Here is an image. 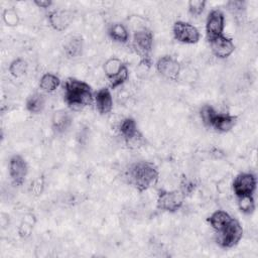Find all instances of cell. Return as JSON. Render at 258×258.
<instances>
[{"instance_id":"cell-1","label":"cell","mask_w":258,"mask_h":258,"mask_svg":"<svg viewBox=\"0 0 258 258\" xmlns=\"http://www.w3.org/2000/svg\"><path fill=\"white\" fill-rule=\"evenodd\" d=\"M157 166L150 161L140 160L132 163L127 170V178L131 185L143 192L154 185L158 180Z\"/></svg>"},{"instance_id":"cell-2","label":"cell","mask_w":258,"mask_h":258,"mask_svg":"<svg viewBox=\"0 0 258 258\" xmlns=\"http://www.w3.org/2000/svg\"><path fill=\"white\" fill-rule=\"evenodd\" d=\"M63 98L66 103L74 109L91 105L94 100L91 86L75 78H69L64 81Z\"/></svg>"},{"instance_id":"cell-3","label":"cell","mask_w":258,"mask_h":258,"mask_svg":"<svg viewBox=\"0 0 258 258\" xmlns=\"http://www.w3.org/2000/svg\"><path fill=\"white\" fill-rule=\"evenodd\" d=\"M200 116L207 127L222 133L230 131L237 122V116L218 112L211 105L203 106L200 110Z\"/></svg>"},{"instance_id":"cell-4","label":"cell","mask_w":258,"mask_h":258,"mask_svg":"<svg viewBox=\"0 0 258 258\" xmlns=\"http://www.w3.org/2000/svg\"><path fill=\"white\" fill-rule=\"evenodd\" d=\"M132 46L136 54L140 58L143 66L150 67L152 64V49H153V34L147 27L137 29L133 34Z\"/></svg>"},{"instance_id":"cell-5","label":"cell","mask_w":258,"mask_h":258,"mask_svg":"<svg viewBox=\"0 0 258 258\" xmlns=\"http://www.w3.org/2000/svg\"><path fill=\"white\" fill-rule=\"evenodd\" d=\"M242 237H243V228L241 224L234 218L221 231L216 232L217 243L222 248H225V249L233 248L234 246H236L240 242Z\"/></svg>"},{"instance_id":"cell-6","label":"cell","mask_w":258,"mask_h":258,"mask_svg":"<svg viewBox=\"0 0 258 258\" xmlns=\"http://www.w3.org/2000/svg\"><path fill=\"white\" fill-rule=\"evenodd\" d=\"M184 196L179 190H159L157 195L156 207L160 211L174 213L183 204Z\"/></svg>"},{"instance_id":"cell-7","label":"cell","mask_w":258,"mask_h":258,"mask_svg":"<svg viewBox=\"0 0 258 258\" xmlns=\"http://www.w3.org/2000/svg\"><path fill=\"white\" fill-rule=\"evenodd\" d=\"M174 38L181 43L195 44L199 42L201 34L199 29L192 24L185 21H175L172 27Z\"/></svg>"},{"instance_id":"cell-8","label":"cell","mask_w":258,"mask_h":258,"mask_svg":"<svg viewBox=\"0 0 258 258\" xmlns=\"http://www.w3.org/2000/svg\"><path fill=\"white\" fill-rule=\"evenodd\" d=\"M225 28V15L220 9H213L206 20V34L208 41L223 35Z\"/></svg>"},{"instance_id":"cell-9","label":"cell","mask_w":258,"mask_h":258,"mask_svg":"<svg viewBox=\"0 0 258 258\" xmlns=\"http://www.w3.org/2000/svg\"><path fill=\"white\" fill-rule=\"evenodd\" d=\"M256 177L251 172H241L239 173L233 183L232 188L237 198L244 196H252L256 189Z\"/></svg>"},{"instance_id":"cell-10","label":"cell","mask_w":258,"mask_h":258,"mask_svg":"<svg viewBox=\"0 0 258 258\" xmlns=\"http://www.w3.org/2000/svg\"><path fill=\"white\" fill-rule=\"evenodd\" d=\"M119 132L126 144L130 147H136L142 141V135L138 130L137 123L131 117L124 118L120 122Z\"/></svg>"},{"instance_id":"cell-11","label":"cell","mask_w":258,"mask_h":258,"mask_svg":"<svg viewBox=\"0 0 258 258\" xmlns=\"http://www.w3.org/2000/svg\"><path fill=\"white\" fill-rule=\"evenodd\" d=\"M9 176L15 185H21L28 173V165L26 160L19 154L10 157L8 164Z\"/></svg>"},{"instance_id":"cell-12","label":"cell","mask_w":258,"mask_h":258,"mask_svg":"<svg viewBox=\"0 0 258 258\" xmlns=\"http://www.w3.org/2000/svg\"><path fill=\"white\" fill-rule=\"evenodd\" d=\"M156 70L159 75H161L165 79L176 81L180 74L181 67L176 58L166 54L158 58V60L156 61Z\"/></svg>"},{"instance_id":"cell-13","label":"cell","mask_w":258,"mask_h":258,"mask_svg":"<svg viewBox=\"0 0 258 258\" xmlns=\"http://www.w3.org/2000/svg\"><path fill=\"white\" fill-rule=\"evenodd\" d=\"M212 52L218 58H226L230 56L235 50V44L232 38L224 34L210 41Z\"/></svg>"},{"instance_id":"cell-14","label":"cell","mask_w":258,"mask_h":258,"mask_svg":"<svg viewBox=\"0 0 258 258\" xmlns=\"http://www.w3.org/2000/svg\"><path fill=\"white\" fill-rule=\"evenodd\" d=\"M50 26L57 31L67 29L74 19V14L70 10H53L47 16Z\"/></svg>"},{"instance_id":"cell-15","label":"cell","mask_w":258,"mask_h":258,"mask_svg":"<svg viewBox=\"0 0 258 258\" xmlns=\"http://www.w3.org/2000/svg\"><path fill=\"white\" fill-rule=\"evenodd\" d=\"M94 101L98 112L102 115L110 113L113 109V98L108 88H101L95 93Z\"/></svg>"},{"instance_id":"cell-16","label":"cell","mask_w":258,"mask_h":258,"mask_svg":"<svg viewBox=\"0 0 258 258\" xmlns=\"http://www.w3.org/2000/svg\"><path fill=\"white\" fill-rule=\"evenodd\" d=\"M73 118L70 113L64 110L55 111L51 117V128L55 133L66 132L72 125Z\"/></svg>"},{"instance_id":"cell-17","label":"cell","mask_w":258,"mask_h":258,"mask_svg":"<svg viewBox=\"0 0 258 258\" xmlns=\"http://www.w3.org/2000/svg\"><path fill=\"white\" fill-rule=\"evenodd\" d=\"M232 219L233 218L226 211L218 210L208 218V223L215 230V232H219L224 227H226Z\"/></svg>"},{"instance_id":"cell-18","label":"cell","mask_w":258,"mask_h":258,"mask_svg":"<svg viewBox=\"0 0 258 258\" xmlns=\"http://www.w3.org/2000/svg\"><path fill=\"white\" fill-rule=\"evenodd\" d=\"M45 106V98L41 93L31 94L25 102V108L32 114L40 113Z\"/></svg>"},{"instance_id":"cell-19","label":"cell","mask_w":258,"mask_h":258,"mask_svg":"<svg viewBox=\"0 0 258 258\" xmlns=\"http://www.w3.org/2000/svg\"><path fill=\"white\" fill-rule=\"evenodd\" d=\"M110 38L119 43H126L129 40V32L124 24L114 23L108 29Z\"/></svg>"},{"instance_id":"cell-20","label":"cell","mask_w":258,"mask_h":258,"mask_svg":"<svg viewBox=\"0 0 258 258\" xmlns=\"http://www.w3.org/2000/svg\"><path fill=\"white\" fill-rule=\"evenodd\" d=\"M60 85V79L51 73H46L42 75L39 80V88L45 93L54 92Z\"/></svg>"},{"instance_id":"cell-21","label":"cell","mask_w":258,"mask_h":258,"mask_svg":"<svg viewBox=\"0 0 258 258\" xmlns=\"http://www.w3.org/2000/svg\"><path fill=\"white\" fill-rule=\"evenodd\" d=\"M83 50V40L79 36H73L63 44V51L68 57L79 56Z\"/></svg>"},{"instance_id":"cell-22","label":"cell","mask_w":258,"mask_h":258,"mask_svg":"<svg viewBox=\"0 0 258 258\" xmlns=\"http://www.w3.org/2000/svg\"><path fill=\"white\" fill-rule=\"evenodd\" d=\"M124 63L118 57H111L107 59L103 66L104 73L108 79L113 78L122 69Z\"/></svg>"},{"instance_id":"cell-23","label":"cell","mask_w":258,"mask_h":258,"mask_svg":"<svg viewBox=\"0 0 258 258\" xmlns=\"http://www.w3.org/2000/svg\"><path fill=\"white\" fill-rule=\"evenodd\" d=\"M27 62L23 58H15L12 60L9 64L8 71L11 76L14 78H20L23 77L27 72Z\"/></svg>"},{"instance_id":"cell-24","label":"cell","mask_w":258,"mask_h":258,"mask_svg":"<svg viewBox=\"0 0 258 258\" xmlns=\"http://www.w3.org/2000/svg\"><path fill=\"white\" fill-rule=\"evenodd\" d=\"M237 199H238V208L242 213L246 215H250L255 211V200L253 198V195L244 196Z\"/></svg>"},{"instance_id":"cell-25","label":"cell","mask_w":258,"mask_h":258,"mask_svg":"<svg viewBox=\"0 0 258 258\" xmlns=\"http://www.w3.org/2000/svg\"><path fill=\"white\" fill-rule=\"evenodd\" d=\"M128 77H129V71H128L127 66L124 64L122 67V69L118 72V74H116L113 78L109 79V81H110V88L112 90H114V89L120 87L121 85H123L127 81Z\"/></svg>"},{"instance_id":"cell-26","label":"cell","mask_w":258,"mask_h":258,"mask_svg":"<svg viewBox=\"0 0 258 258\" xmlns=\"http://www.w3.org/2000/svg\"><path fill=\"white\" fill-rule=\"evenodd\" d=\"M2 16H3V21L5 22V24L7 26L14 27V26L18 25V23H19V16H18L16 10L13 8L5 9Z\"/></svg>"},{"instance_id":"cell-27","label":"cell","mask_w":258,"mask_h":258,"mask_svg":"<svg viewBox=\"0 0 258 258\" xmlns=\"http://www.w3.org/2000/svg\"><path fill=\"white\" fill-rule=\"evenodd\" d=\"M207 2L205 0H190L187 3L188 12L192 16H200L206 7Z\"/></svg>"},{"instance_id":"cell-28","label":"cell","mask_w":258,"mask_h":258,"mask_svg":"<svg viewBox=\"0 0 258 258\" xmlns=\"http://www.w3.org/2000/svg\"><path fill=\"white\" fill-rule=\"evenodd\" d=\"M196 186H197V184H196V182L192 179H190V178H188L186 176H183L181 178V181H180V189H179V191L184 197H186V196L192 194V191L195 190Z\"/></svg>"},{"instance_id":"cell-29","label":"cell","mask_w":258,"mask_h":258,"mask_svg":"<svg viewBox=\"0 0 258 258\" xmlns=\"http://www.w3.org/2000/svg\"><path fill=\"white\" fill-rule=\"evenodd\" d=\"M32 220H34V217H33V216L30 218L29 221L27 220V218H25V219L22 221V223L20 224L19 229H18V233H19V235H20L21 237L26 238V237L30 236L31 231H32V228H33V224H34V222H32Z\"/></svg>"},{"instance_id":"cell-30","label":"cell","mask_w":258,"mask_h":258,"mask_svg":"<svg viewBox=\"0 0 258 258\" xmlns=\"http://www.w3.org/2000/svg\"><path fill=\"white\" fill-rule=\"evenodd\" d=\"M44 188V178L42 176H37L30 184V190L34 196H39L42 194Z\"/></svg>"},{"instance_id":"cell-31","label":"cell","mask_w":258,"mask_h":258,"mask_svg":"<svg viewBox=\"0 0 258 258\" xmlns=\"http://www.w3.org/2000/svg\"><path fill=\"white\" fill-rule=\"evenodd\" d=\"M227 7L233 14L242 13V11L245 9V2L244 1H229L227 3Z\"/></svg>"},{"instance_id":"cell-32","label":"cell","mask_w":258,"mask_h":258,"mask_svg":"<svg viewBox=\"0 0 258 258\" xmlns=\"http://www.w3.org/2000/svg\"><path fill=\"white\" fill-rule=\"evenodd\" d=\"M34 4L39 8H48L51 6L52 1H50V0H35Z\"/></svg>"}]
</instances>
